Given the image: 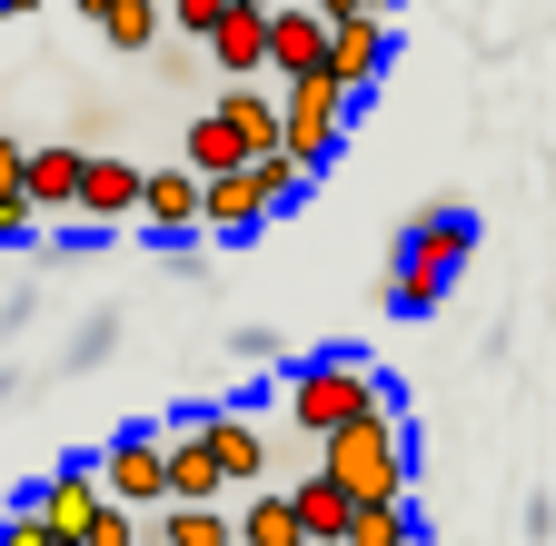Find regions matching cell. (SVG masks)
<instances>
[{"label":"cell","mask_w":556,"mask_h":546,"mask_svg":"<svg viewBox=\"0 0 556 546\" xmlns=\"http://www.w3.org/2000/svg\"><path fill=\"white\" fill-rule=\"evenodd\" d=\"M477 258V209L467 199H428L407 229H397V258H388V308L397 318H428V308H447V289H457V268Z\"/></svg>","instance_id":"6da1fadb"},{"label":"cell","mask_w":556,"mask_h":546,"mask_svg":"<svg viewBox=\"0 0 556 546\" xmlns=\"http://www.w3.org/2000/svg\"><path fill=\"white\" fill-rule=\"evenodd\" d=\"M278 407H289L299 437H338L348 418H368V407H397V378H378L368 358H348V348H318V358L278 368Z\"/></svg>","instance_id":"7a4b0ae2"},{"label":"cell","mask_w":556,"mask_h":546,"mask_svg":"<svg viewBox=\"0 0 556 546\" xmlns=\"http://www.w3.org/2000/svg\"><path fill=\"white\" fill-rule=\"evenodd\" d=\"M407 407H368V418H348L338 437H318V477H338L348 507H397L407 497Z\"/></svg>","instance_id":"3957f363"},{"label":"cell","mask_w":556,"mask_h":546,"mask_svg":"<svg viewBox=\"0 0 556 546\" xmlns=\"http://www.w3.org/2000/svg\"><path fill=\"white\" fill-rule=\"evenodd\" d=\"M348 119H358V100H348L328 71H308V80H278V150H289L308 179L338 160V140H348Z\"/></svg>","instance_id":"277c9868"},{"label":"cell","mask_w":556,"mask_h":546,"mask_svg":"<svg viewBox=\"0 0 556 546\" xmlns=\"http://www.w3.org/2000/svg\"><path fill=\"white\" fill-rule=\"evenodd\" d=\"M90 477H100V497L110 507H169V447H160V428H119L100 457H90Z\"/></svg>","instance_id":"5b68a950"},{"label":"cell","mask_w":556,"mask_h":546,"mask_svg":"<svg viewBox=\"0 0 556 546\" xmlns=\"http://www.w3.org/2000/svg\"><path fill=\"white\" fill-rule=\"evenodd\" d=\"M388 60H397L388 11H348V21H328V80H338L348 100H368V90L388 80Z\"/></svg>","instance_id":"8992f818"},{"label":"cell","mask_w":556,"mask_h":546,"mask_svg":"<svg viewBox=\"0 0 556 546\" xmlns=\"http://www.w3.org/2000/svg\"><path fill=\"white\" fill-rule=\"evenodd\" d=\"M139 160H119V150H80V199H70V219H90V229H119V219H139Z\"/></svg>","instance_id":"52a82bcc"},{"label":"cell","mask_w":556,"mask_h":546,"mask_svg":"<svg viewBox=\"0 0 556 546\" xmlns=\"http://www.w3.org/2000/svg\"><path fill=\"white\" fill-rule=\"evenodd\" d=\"M199 437H208V457H219L229 497L268 487V437H258V418H239V407H199Z\"/></svg>","instance_id":"ba28073f"},{"label":"cell","mask_w":556,"mask_h":546,"mask_svg":"<svg viewBox=\"0 0 556 546\" xmlns=\"http://www.w3.org/2000/svg\"><path fill=\"white\" fill-rule=\"evenodd\" d=\"M268 229V199H258V179L249 169H229V179H199V239H229V249H249Z\"/></svg>","instance_id":"9c48e42d"},{"label":"cell","mask_w":556,"mask_h":546,"mask_svg":"<svg viewBox=\"0 0 556 546\" xmlns=\"http://www.w3.org/2000/svg\"><path fill=\"white\" fill-rule=\"evenodd\" d=\"M139 229L160 249H189L199 239V169H150L139 179Z\"/></svg>","instance_id":"30bf717a"},{"label":"cell","mask_w":556,"mask_h":546,"mask_svg":"<svg viewBox=\"0 0 556 546\" xmlns=\"http://www.w3.org/2000/svg\"><path fill=\"white\" fill-rule=\"evenodd\" d=\"M268 71H278V80L328 71V21L308 11V0H278V11H268Z\"/></svg>","instance_id":"8fae6325"},{"label":"cell","mask_w":556,"mask_h":546,"mask_svg":"<svg viewBox=\"0 0 556 546\" xmlns=\"http://www.w3.org/2000/svg\"><path fill=\"white\" fill-rule=\"evenodd\" d=\"M90 507H100V477H90V457H60L40 487H30V517L50 526V536H80L90 526Z\"/></svg>","instance_id":"7c38bea8"},{"label":"cell","mask_w":556,"mask_h":546,"mask_svg":"<svg viewBox=\"0 0 556 546\" xmlns=\"http://www.w3.org/2000/svg\"><path fill=\"white\" fill-rule=\"evenodd\" d=\"M169 507H229V477H219V457H208V437H199V407L169 437Z\"/></svg>","instance_id":"4fadbf2b"},{"label":"cell","mask_w":556,"mask_h":546,"mask_svg":"<svg viewBox=\"0 0 556 546\" xmlns=\"http://www.w3.org/2000/svg\"><path fill=\"white\" fill-rule=\"evenodd\" d=\"M21 199H30V219H70V199H80V150H21Z\"/></svg>","instance_id":"5bb4252c"},{"label":"cell","mask_w":556,"mask_h":546,"mask_svg":"<svg viewBox=\"0 0 556 546\" xmlns=\"http://www.w3.org/2000/svg\"><path fill=\"white\" fill-rule=\"evenodd\" d=\"M208 71L258 80L268 71V11H219V30H208Z\"/></svg>","instance_id":"9a60e30c"},{"label":"cell","mask_w":556,"mask_h":546,"mask_svg":"<svg viewBox=\"0 0 556 546\" xmlns=\"http://www.w3.org/2000/svg\"><path fill=\"white\" fill-rule=\"evenodd\" d=\"M229 526H239V546H308V526H299L289 487H249V497L229 507Z\"/></svg>","instance_id":"2e32d148"},{"label":"cell","mask_w":556,"mask_h":546,"mask_svg":"<svg viewBox=\"0 0 556 546\" xmlns=\"http://www.w3.org/2000/svg\"><path fill=\"white\" fill-rule=\"evenodd\" d=\"M289 507H299V526H308V546H338L348 536V517H358V507H348V487H338V477H299V487H289Z\"/></svg>","instance_id":"e0dca14e"},{"label":"cell","mask_w":556,"mask_h":546,"mask_svg":"<svg viewBox=\"0 0 556 546\" xmlns=\"http://www.w3.org/2000/svg\"><path fill=\"white\" fill-rule=\"evenodd\" d=\"M179 169L229 179V169H249V150H239V129H229L219 110H199V119H189V140H179Z\"/></svg>","instance_id":"ac0fdd59"},{"label":"cell","mask_w":556,"mask_h":546,"mask_svg":"<svg viewBox=\"0 0 556 546\" xmlns=\"http://www.w3.org/2000/svg\"><path fill=\"white\" fill-rule=\"evenodd\" d=\"M219 119L239 129V150H249V160H258V150H278V90H258V80H229Z\"/></svg>","instance_id":"d6986e66"},{"label":"cell","mask_w":556,"mask_h":546,"mask_svg":"<svg viewBox=\"0 0 556 546\" xmlns=\"http://www.w3.org/2000/svg\"><path fill=\"white\" fill-rule=\"evenodd\" d=\"M110 50H150L160 40V0H100V21H90Z\"/></svg>","instance_id":"ffe728a7"},{"label":"cell","mask_w":556,"mask_h":546,"mask_svg":"<svg viewBox=\"0 0 556 546\" xmlns=\"http://www.w3.org/2000/svg\"><path fill=\"white\" fill-rule=\"evenodd\" d=\"M338 546H417V507H407V497H397V507H358Z\"/></svg>","instance_id":"44dd1931"},{"label":"cell","mask_w":556,"mask_h":546,"mask_svg":"<svg viewBox=\"0 0 556 546\" xmlns=\"http://www.w3.org/2000/svg\"><path fill=\"white\" fill-rule=\"evenodd\" d=\"M249 179H258V199H268V219H278V209H299V199H308V169H299L289 150H258V160H249Z\"/></svg>","instance_id":"7402d4cb"},{"label":"cell","mask_w":556,"mask_h":546,"mask_svg":"<svg viewBox=\"0 0 556 546\" xmlns=\"http://www.w3.org/2000/svg\"><path fill=\"white\" fill-rule=\"evenodd\" d=\"M40 219H30V199H21V140H0V249H21Z\"/></svg>","instance_id":"603a6c76"},{"label":"cell","mask_w":556,"mask_h":546,"mask_svg":"<svg viewBox=\"0 0 556 546\" xmlns=\"http://www.w3.org/2000/svg\"><path fill=\"white\" fill-rule=\"evenodd\" d=\"M80 546H139V507H90V526H80Z\"/></svg>","instance_id":"cb8c5ba5"},{"label":"cell","mask_w":556,"mask_h":546,"mask_svg":"<svg viewBox=\"0 0 556 546\" xmlns=\"http://www.w3.org/2000/svg\"><path fill=\"white\" fill-rule=\"evenodd\" d=\"M119 348V308H100V318H80V338H70V368H100Z\"/></svg>","instance_id":"d4e9b609"},{"label":"cell","mask_w":556,"mask_h":546,"mask_svg":"<svg viewBox=\"0 0 556 546\" xmlns=\"http://www.w3.org/2000/svg\"><path fill=\"white\" fill-rule=\"evenodd\" d=\"M219 11H229V0H169V21H179L189 40H208V30H219Z\"/></svg>","instance_id":"484cf974"},{"label":"cell","mask_w":556,"mask_h":546,"mask_svg":"<svg viewBox=\"0 0 556 546\" xmlns=\"http://www.w3.org/2000/svg\"><path fill=\"white\" fill-rule=\"evenodd\" d=\"M0 546H50V526H40V517H30V497H21V507H11V517H0Z\"/></svg>","instance_id":"4316f807"},{"label":"cell","mask_w":556,"mask_h":546,"mask_svg":"<svg viewBox=\"0 0 556 546\" xmlns=\"http://www.w3.org/2000/svg\"><path fill=\"white\" fill-rule=\"evenodd\" d=\"M30 11H40V0H0V21H30Z\"/></svg>","instance_id":"83f0119b"},{"label":"cell","mask_w":556,"mask_h":546,"mask_svg":"<svg viewBox=\"0 0 556 546\" xmlns=\"http://www.w3.org/2000/svg\"><path fill=\"white\" fill-rule=\"evenodd\" d=\"M308 11H318V21H348V0H308Z\"/></svg>","instance_id":"f1b7e54d"},{"label":"cell","mask_w":556,"mask_h":546,"mask_svg":"<svg viewBox=\"0 0 556 546\" xmlns=\"http://www.w3.org/2000/svg\"><path fill=\"white\" fill-rule=\"evenodd\" d=\"M348 11H388V21H397V0H348Z\"/></svg>","instance_id":"f546056e"},{"label":"cell","mask_w":556,"mask_h":546,"mask_svg":"<svg viewBox=\"0 0 556 546\" xmlns=\"http://www.w3.org/2000/svg\"><path fill=\"white\" fill-rule=\"evenodd\" d=\"M229 11H278V0H229Z\"/></svg>","instance_id":"4dcf8cb0"},{"label":"cell","mask_w":556,"mask_h":546,"mask_svg":"<svg viewBox=\"0 0 556 546\" xmlns=\"http://www.w3.org/2000/svg\"><path fill=\"white\" fill-rule=\"evenodd\" d=\"M70 11H80V21H100V0H70Z\"/></svg>","instance_id":"1f68e13d"}]
</instances>
